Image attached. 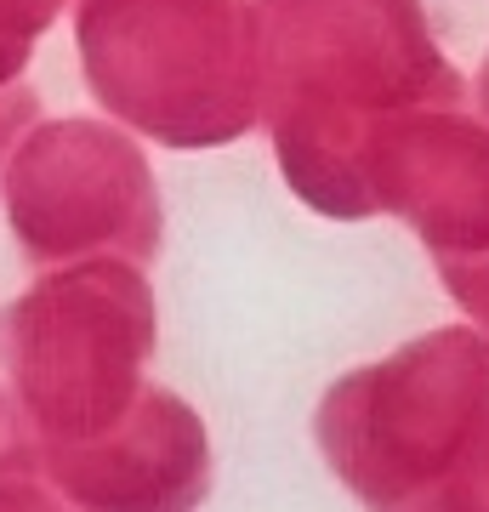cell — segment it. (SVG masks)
<instances>
[]
</instances>
